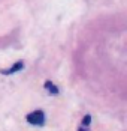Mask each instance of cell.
Here are the masks:
<instances>
[{
    "mask_svg": "<svg viewBox=\"0 0 127 131\" xmlns=\"http://www.w3.org/2000/svg\"><path fill=\"white\" fill-rule=\"evenodd\" d=\"M45 88H46L48 92L52 93V95H57V93H58V88H57L55 84H52L51 81H45Z\"/></svg>",
    "mask_w": 127,
    "mask_h": 131,
    "instance_id": "cell-3",
    "label": "cell"
},
{
    "mask_svg": "<svg viewBox=\"0 0 127 131\" xmlns=\"http://www.w3.org/2000/svg\"><path fill=\"white\" fill-rule=\"evenodd\" d=\"M78 131H88V130H87V128H82V127H81V128H78Z\"/></svg>",
    "mask_w": 127,
    "mask_h": 131,
    "instance_id": "cell-5",
    "label": "cell"
},
{
    "mask_svg": "<svg viewBox=\"0 0 127 131\" xmlns=\"http://www.w3.org/2000/svg\"><path fill=\"white\" fill-rule=\"evenodd\" d=\"M90 124H91V116H90V115H85V116L82 118V125H84L82 128H87Z\"/></svg>",
    "mask_w": 127,
    "mask_h": 131,
    "instance_id": "cell-4",
    "label": "cell"
},
{
    "mask_svg": "<svg viewBox=\"0 0 127 131\" xmlns=\"http://www.w3.org/2000/svg\"><path fill=\"white\" fill-rule=\"evenodd\" d=\"M25 121L31 125L42 127L45 124V113H43V110H35V112H31L25 116Z\"/></svg>",
    "mask_w": 127,
    "mask_h": 131,
    "instance_id": "cell-1",
    "label": "cell"
},
{
    "mask_svg": "<svg viewBox=\"0 0 127 131\" xmlns=\"http://www.w3.org/2000/svg\"><path fill=\"white\" fill-rule=\"evenodd\" d=\"M24 68V62L23 60H20V62H15L11 68H8V69H0V74H3V75H11L13 72H17V71H21Z\"/></svg>",
    "mask_w": 127,
    "mask_h": 131,
    "instance_id": "cell-2",
    "label": "cell"
}]
</instances>
